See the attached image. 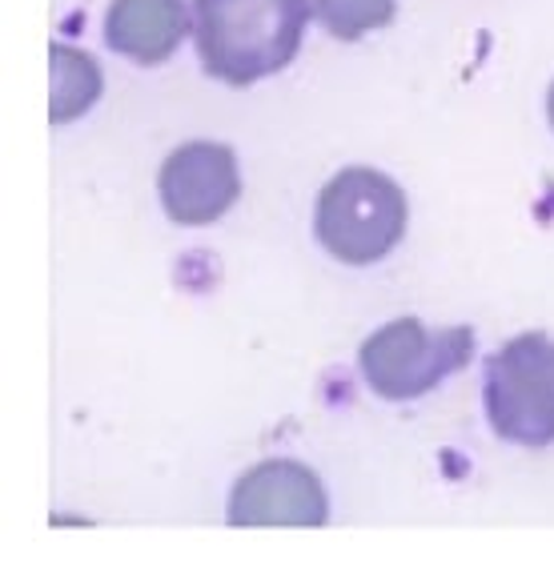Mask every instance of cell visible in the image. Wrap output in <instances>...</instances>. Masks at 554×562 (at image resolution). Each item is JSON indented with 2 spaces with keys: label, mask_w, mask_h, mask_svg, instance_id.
<instances>
[{
  "label": "cell",
  "mask_w": 554,
  "mask_h": 562,
  "mask_svg": "<svg viewBox=\"0 0 554 562\" xmlns=\"http://www.w3.org/2000/svg\"><path fill=\"white\" fill-rule=\"evenodd\" d=\"M309 16V0H193L197 57L210 77L246 89L297 57Z\"/></svg>",
  "instance_id": "1"
},
{
  "label": "cell",
  "mask_w": 554,
  "mask_h": 562,
  "mask_svg": "<svg viewBox=\"0 0 554 562\" xmlns=\"http://www.w3.org/2000/svg\"><path fill=\"white\" fill-rule=\"evenodd\" d=\"M314 234L342 266H374L389 258L406 234V193L370 165H350L318 193Z\"/></svg>",
  "instance_id": "2"
},
{
  "label": "cell",
  "mask_w": 554,
  "mask_h": 562,
  "mask_svg": "<svg viewBox=\"0 0 554 562\" xmlns=\"http://www.w3.org/2000/svg\"><path fill=\"white\" fill-rule=\"evenodd\" d=\"M474 353L471 326H442L430 329L418 317H398L370 334L358 350V370L366 386L386 402L422 398L442 382L459 374Z\"/></svg>",
  "instance_id": "3"
},
{
  "label": "cell",
  "mask_w": 554,
  "mask_h": 562,
  "mask_svg": "<svg viewBox=\"0 0 554 562\" xmlns=\"http://www.w3.org/2000/svg\"><path fill=\"white\" fill-rule=\"evenodd\" d=\"M486 422L515 446L554 442V338L531 329L490 358Z\"/></svg>",
  "instance_id": "4"
},
{
  "label": "cell",
  "mask_w": 554,
  "mask_h": 562,
  "mask_svg": "<svg viewBox=\"0 0 554 562\" xmlns=\"http://www.w3.org/2000/svg\"><path fill=\"white\" fill-rule=\"evenodd\" d=\"M330 503L314 470L290 458L258 462L229 494L234 527H326Z\"/></svg>",
  "instance_id": "5"
},
{
  "label": "cell",
  "mask_w": 554,
  "mask_h": 562,
  "mask_svg": "<svg viewBox=\"0 0 554 562\" xmlns=\"http://www.w3.org/2000/svg\"><path fill=\"white\" fill-rule=\"evenodd\" d=\"M157 189H161V205H166L169 222H217L241 198V173H237L234 149L217 145V140H189L166 157Z\"/></svg>",
  "instance_id": "6"
},
{
  "label": "cell",
  "mask_w": 554,
  "mask_h": 562,
  "mask_svg": "<svg viewBox=\"0 0 554 562\" xmlns=\"http://www.w3.org/2000/svg\"><path fill=\"white\" fill-rule=\"evenodd\" d=\"M189 33L185 0H113L105 12V41L137 65H161Z\"/></svg>",
  "instance_id": "7"
},
{
  "label": "cell",
  "mask_w": 554,
  "mask_h": 562,
  "mask_svg": "<svg viewBox=\"0 0 554 562\" xmlns=\"http://www.w3.org/2000/svg\"><path fill=\"white\" fill-rule=\"evenodd\" d=\"M48 60H53V72H48V117L65 125V121L89 113V105L105 89V81H101V65L81 48L53 45Z\"/></svg>",
  "instance_id": "8"
},
{
  "label": "cell",
  "mask_w": 554,
  "mask_h": 562,
  "mask_svg": "<svg viewBox=\"0 0 554 562\" xmlns=\"http://www.w3.org/2000/svg\"><path fill=\"white\" fill-rule=\"evenodd\" d=\"M321 29L338 41H358V36L386 29L398 12V0H309Z\"/></svg>",
  "instance_id": "9"
},
{
  "label": "cell",
  "mask_w": 554,
  "mask_h": 562,
  "mask_svg": "<svg viewBox=\"0 0 554 562\" xmlns=\"http://www.w3.org/2000/svg\"><path fill=\"white\" fill-rule=\"evenodd\" d=\"M546 117H551V130H554V81H551V93H546Z\"/></svg>",
  "instance_id": "10"
}]
</instances>
